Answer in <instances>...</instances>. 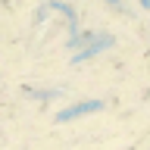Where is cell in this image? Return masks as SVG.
<instances>
[{"label": "cell", "instance_id": "5", "mask_svg": "<svg viewBox=\"0 0 150 150\" xmlns=\"http://www.w3.org/2000/svg\"><path fill=\"white\" fill-rule=\"evenodd\" d=\"M106 3H110V6H119V3H122V0H106Z\"/></svg>", "mask_w": 150, "mask_h": 150}, {"label": "cell", "instance_id": "4", "mask_svg": "<svg viewBox=\"0 0 150 150\" xmlns=\"http://www.w3.org/2000/svg\"><path fill=\"white\" fill-rule=\"evenodd\" d=\"M138 3H141V6H144V9H150V0H138Z\"/></svg>", "mask_w": 150, "mask_h": 150}, {"label": "cell", "instance_id": "3", "mask_svg": "<svg viewBox=\"0 0 150 150\" xmlns=\"http://www.w3.org/2000/svg\"><path fill=\"white\" fill-rule=\"evenodd\" d=\"M47 9H59V13H63L66 19H69V41H72V38H78V19H75V9L69 6V3H63V0H47V6H44V13Z\"/></svg>", "mask_w": 150, "mask_h": 150}, {"label": "cell", "instance_id": "1", "mask_svg": "<svg viewBox=\"0 0 150 150\" xmlns=\"http://www.w3.org/2000/svg\"><path fill=\"white\" fill-rule=\"evenodd\" d=\"M97 110H103V100H81V103L66 106L63 112H56V122H72L78 116H88V112H97Z\"/></svg>", "mask_w": 150, "mask_h": 150}, {"label": "cell", "instance_id": "2", "mask_svg": "<svg viewBox=\"0 0 150 150\" xmlns=\"http://www.w3.org/2000/svg\"><path fill=\"white\" fill-rule=\"evenodd\" d=\"M106 47H112V35H100V38H94L88 47H81V50L72 56V63H84L88 56H97L100 50H106Z\"/></svg>", "mask_w": 150, "mask_h": 150}]
</instances>
